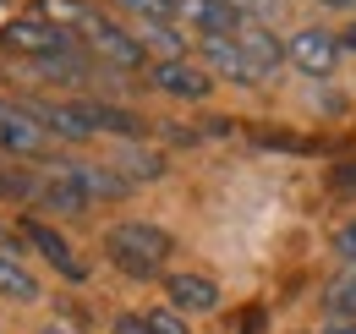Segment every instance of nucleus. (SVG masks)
Listing matches in <instances>:
<instances>
[{"mask_svg":"<svg viewBox=\"0 0 356 334\" xmlns=\"http://www.w3.org/2000/svg\"><path fill=\"white\" fill-rule=\"evenodd\" d=\"M176 252V236L159 219H121L104 230V257L127 274V280H159L165 263Z\"/></svg>","mask_w":356,"mask_h":334,"instance_id":"1","label":"nucleus"},{"mask_svg":"<svg viewBox=\"0 0 356 334\" xmlns=\"http://www.w3.org/2000/svg\"><path fill=\"white\" fill-rule=\"evenodd\" d=\"M0 49H6V55H22V61H44V55L77 49V39H72L60 22H49L44 11H28V17H11V22L0 28Z\"/></svg>","mask_w":356,"mask_h":334,"instance_id":"2","label":"nucleus"},{"mask_svg":"<svg viewBox=\"0 0 356 334\" xmlns=\"http://www.w3.org/2000/svg\"><path fill=\"white\" fill-rule=\"evenodd\" d=\"M285 61H291L302 77H334V66L346 61V44H340L334 28L307 22V28H296V33L285 39Z\"/></svg>","mask_w":356,"mask_h":334,"instance_id":"3","label":"nucleus"},{"mask_svg":"<svg viewBox=\"0 0 356 334\" xmlns=\"http://www.w3.org/2000/svg\"><path fill=\"white\" fill-rule=\"evenodd\" d=\"M55 137H49L39 116L22 104V99H0V154L11 159H49Z\"/></svg>","mask_w":356,"mask_h":334,"instance_id":"4","label":"nucleus"},{"mask_svg":"<svg viewBox=\"0 0 356 334\" xmlns=\"http://www.w3.org/2000/svg\"><path fill=\"white\" fill-rule=\"evenodd\" d=\"M148 88L165 93V99H181V104H203L214 99V77L197 55H181V61H154L148 66Z\"/></svg>","mask_w":356,"mask_h":334,"instance_id":"5","label":"nucleus"},{"mask_svg":"<svg viewBox=\"0 0 356 334\" xmlns=\"http://www.w3.org/2000/svg\"><path fill=\"white\" fill-rule=\"evenodd\" d=\"M220 280L214 274H203V269H176V274H165V307L181 312V318H209V312H220Z\"/></svg>","mask_w":356,"mask_h":334,"instance_id":"6","label":"nucleus"},{"mask_svg":"<svg viewBox=\"0 0 356 334\" xmlns=\"http://www.w3.org/2000/svg\"><path fill=\"white\" fill-rule=\"evenodd\" d=\"M197 61L209 66V77H214V83H230V88H264L258 66L247 61V49L236 44V33H230V39H197Z\"/></svg>","mask_w":356,"mask_h":334,"instance_id":"7","label":"nucleus"},{"mask_svg":"<svg viewBox=\"0 0 356 334\" xmlns=\"http://www.w3.org/2000/svg\"><path fill=\"white\" fill-rule=\"evenodd\" d=\"M33 116H39V126H44L55 143H93L99 132H93L88 110H83V99H72V104H55V99H22Z\"/></svg>","mask_w":356,"mask_h":334,"instance_id":"8","label":"nucleus"},{"mask_svg":"<svg viewBox=\"0 0 356 334\" xmlns=\"http://www.w3.org/2000/svg\"><path fill=\"white\" fill-rule=\"evenodd\" d=\"M22 241L39 252L44 263H55V269H60L66 280H88V263H83V257L72 252V241H66L60 230H49L44 219H22Z\"/></svg>","mask_w":356,"mask_h":334,"instance_id":"9","label":"nucleus"},{"mask_svg":"<svg viewBox=\"0 0 356 334\" xmlns=\"http://www.w3.org/2000/svg\"><path fill=\"white\" fill-rule=\"evenodd\" d=\"M186 28H197V39H230V33H241L247 22L225 6V0H181V17Z\"/></svg>","mask_w":356,"mask_h":334,"instance_id":"10","label":"nucleus"},{"mask_svg":"<svg viewBox=\"0 0 356 334\" xmlns=\"http://www.w3.org/2000/svg\"><path fill=\"white\" fill-rule=\"evenodd\" d=\"M66 170L77 175V186L88 192V203H121V198H132V192H137L115 165H77V159H66Z\"/></svg>","mask_w":356,"mask_h":334,"instance_id":"11","label":"nucleus"},{"mask_svg":"<svg viewBox=\"0 0 356 334\" xmlns=\"http://www.w3.org/2000/svg\"><path fill=\"white\" fill-rule=\"evenodd\" d=\"M236 44L247 49V61L258 66V77H264V83L280 72V66H285V39H280L268 22H247V28L236 33Z\"/></svg>","mask_w":356,"mask_h":334,"instance_id":"12","label":"nucleus"},{"mask_svg":"<svg viewBox=\"0 0 356 334\" xmlns=\"http://www.w3.org/2000/svg\"><path fill=\"white\" fill-rule=\"evenodd\" d=\"M0 296L6 301H39V274L22 263V252L11 247V241H0Z\"/></svg>","mask_w":356,"mask_h":334,"instance_id":"13","label":"nucleus"},{"mask_svg":"<svg viewBox=\"0 0 356 334\" xmlns=\"http://www.w3.org/2000/svg\"><path fill=\"white\" fill-rule=\"evenodd\" d=\"M110 165L121 170L132 186H143V181H159V175H165V154H159V148H148V143H121Z\"/></svg>","mask_w":356,"mask_h":334,"instance_id":"14","label":"nucleus"},{"mask_svg":"<svg viewBox=\"0 0 356 334\" xmlns=\"http://www.w3.org/2000/svg\"><path fill=\"white\" fill-rule=\"evenodd\" d=\"M132 33L148 49V61H181L186 55V33H181L176 22H137Z\"/></svg>","mask_w":356,"mask_h":334,"instance_id":"15","label":"nucleus"},{"mask_svg":"<svg viewBox=\"0 0 356 334\" xmlns=\"http://www.w3.org/2000/svg\"><path fill=\"white\" fill-rule=\"evenodd\" d=\"M329 318L356 324V263H346V269L329 280V291H323V324H329Z\"/></svg>","mask_w":356,"mask_h":334,"instance_id":"16","label":"nucleus"},{"mask_svg":"<svg viewBox=\"0 0 356 334\" xmlns=\"http://www.w3.org/2000/svg\"><path fill=\"white\" fill-rule=\"evenodd\" d=\"M110 6L137 17V22H176L181 17V0H110Z\"/></svg>","mask_w":356,"mask_h":334,"instance_id":"17","label":"nucleus"},{"mask_svg":"<svg viewBox=\"0 0 356 334\" xmlns=\"http://www.w3.org/2000/svg\"><path fill=\"white\" fill-rule=\"evenodd\" d=\"M225 6H230V11L241 17V22H268V17H274V11L285 6V0H225Z\"/></svg>","mask_w":356,"mask_h":334,"instance_id":"18","label":"nucleus"},{"mask_svg":"<svg viewBox=\"0 0 356 334\" xmlns=\"http://www.w3.org/2000/svg\"><path fill=\"white\" fill-rule=\"evenodd\" d=\"M143 318H148V334H192V329H186V318L170 312V307H154V312H143Z\"/></svg>","mask_w":356,"mask_h":334,"instance_id":"19","label":"nucleus"},{"mask_svg":"<svg viewBox=\"0 0 356 334\" xmlns=\"http://www.w3.org/2000/svg\"><path fill=\"white\" fill-rule=\"evenodd\" d=\"M329 247H334V257H346V263H356V219H346V225L334 230V241H329Z\"/></svg>","mask_w":356,"mask_h":334,"instance_id":"20","label":"nucleus"},{"mask_svg":"<svg viewBox=\"0 0 356 334\" xmlns=\"http://www.w3.org/2000/svg\"><path fill=\"white\" fill-rule=\"evenodd\" d=\"M110 334H148V318H143V312H121V318L110 324Z\"/></svg>","mask_w":356,"mask_h":334,"instance_id":"21","label":"nucleus"},{"mask_svg":"<svg viewBox=\"0 0 356 334\" xmlns=\"http://www.w3.org/2000/svg\"><path fill=\"white\" fill-rule=\"evenodd\" d=\"M307 6H318V11H356V0H307Z\"/></svg>","mask_w":356,"mask_h":334,"instance_id":"22","label":"nucleus"},{"mask_svg":"<svg viewBox=\"0 0 356 334\" xmlns=\"http://www.w3.org/2000/svg\"><path fill=\"white\" fill-rule=\"evenodd\" d=\"M318 334H356V324H346V318H329V324H323Z\"/></svg>","mask_w":356,"mask_h":334,"instance_id":"23","label":"nucleus"},{"mask_svg":"<svg viewBox=\"0 0 356 334\" xmlns=\"http://www.w3.org/2000/svg\"><path fill=\"white\" fill-rule=\"evenodd\" d=\"M340 44H346V55H356V22L346 28V33H340Z\"/></svg>","mask_w":356,"mask_h":334,"instance_id":"24","label":"nucleus"},{"mask_svg":"<svg viewBox=\"0 0 356 334\" xmlns=\"http://www.w3.org/2000/svg\"><path fill=\"white\" fill-rule=\"evenodd\" d=\"M33 334H77V329H66V324H44V329H33Z\"/></svg>","mask_w":356,"mask_h":334,"instance_id":"25","label":"nucleus"}]
</instances>
